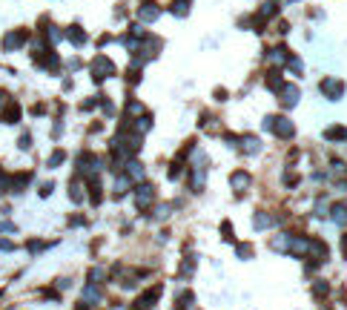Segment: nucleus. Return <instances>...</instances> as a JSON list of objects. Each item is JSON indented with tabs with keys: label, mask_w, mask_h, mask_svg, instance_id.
Instances as JSON below:
<instances>
[{
	"label": "nucleus",
	"mask_w": 347,
	"mask_h": 310,
	"mask_svg": "<svg viewBox=\"0 0 347 310\" xmlns=\"http://www.w3.org/2000/svg\"><path fill=\"white\" fill-rule=\"evenodd\" d=\"M23 43H29V32L26 29H12L3 34V40H0V46H3V52H17Z\"/></svg>",
	"instance_id": "1"
},
{
	"label": "nucleus",
	"mask_w": 347,
	"mask_h": 310,
	"mask_svg": "<svg viewBox=\"0 0 347 310\" xmlns=\"http://www.w3.org/2000/svg\"><path fill=\"white\" fill-rule=\"evenodd\" d=\"M264 129H270L273 135H279V138H293V132H296V126L290 118H267L264 121Z\"/></svg>",
	"instance_id": "2"
},
{
	"label": "nucleus",
	"mask_w": 347,
	"mask_h": 310,
	"mask_svg": "<svg viewBox=\"0 0 347 310\" xmlns=\"http://www.w3.org/2000/svg\"><path fill=\"white\" fill-rule=\"evenodd\" d=\"M89 69H92V78H95V81H106V78H112V75H115V63L109 61L106 55H98Z\"/></svg>",
	"instance_id": "3"
},
{
	"label": "nucleus",
	"mask_w": 347,
	"mask_h": 310,
	"mask_svg": "<svg viewBox=\"0 0 347 310\" xmlns=\"http://www.w3.org/2000/svg\"><path fill=\"white\" fill-rule=\"evenodd\" d=\"M98 170H100V158H98V155H92V153L78 155V172H81V175L92 178V175H98Z\"/></svg>",
	"instance_id": "4"
},
{
	"label": "nucleus",
	"mask_w": 347,
	"mask_h": 310,
	"mask_svg": "<svg viewBox=\"0 0 347 310\" xmlns=\"http://www.w3.org/2000/svg\"><path fill=\"white\" fill-rule=\"evenodd\" d=\"M318 92L324 95V98H330V101H339V98L345 95V81H339V78H324V81L318 84Z\"/></svg>",
	"instance_id": "5"
},
{
	"label": "nucleus",
	"mask_w": 347,
	"mask_h": 310,
	"mask_svg": "<svg viewBox=\"0 0 347 310\" xmlns=\"http://www.w3.org/2000/svg\"><path fill=\"white\" fill-rule=\"evenodd\" d=\"M152 201H155V187H149V184L135 187V207L138 210H147Z\"/></svg>",
	"instance_id": "6"
},
{
	"label": "nucleus",
	"mask_w": 347,
	"mask_h": 310,
	"mask_svg": "<svg viewBox=\"0 0 347 310\" xmlns=\"http://www.w3.org/2000/svg\"><path fill=\"white\" fill-rule=\"evenodd\" d=\"M138 17H141L144 23H152V20H158V17H161V6H158V3H152V0L141 3V6H138Z\"/></svg>",
	"instance_id": "7"
},
{
	"label": "nucleus",
	"mask_w": 347,
	"mask_h": 310,
	"mask_svg": "<svg viewBox=\"0 0 347 310\" xmlns=\"http://www.w3.org/2000/svg\"><path fill=\"white\" fill-rule=\"evenodd\" d=\"M158 296H161V284H155L152 290H147V293H141V299L135 302L138 305V310H152L158 302Z\"/></svg>",
	"instance_id": "8"
},
{
	"label": "nucleus",
	"mask_w": 347,
	"mask_h": 310,
	"mask_svg": "<svg viewBox=\"0 0 347 310\" xmlns=\"http://www.w3.org/2000/svg\"><path fill=\"white\" fill-rule=\"evenodd\" d=\"M279 9H281V0H267L261 9H258V15H255V20L258 23H264V20H270L273 15H279Z\"/></svg>",
	"instance_id": "9"
},
{
	"label": "nucleus",
	"mask_w": 347,
	"mask_h": 310,
	"mask_svg": "<svg viewBox=\"0 0 347 310\" xmlns=\"http://www.w3.org/2000/svg\"><path fill=\"white\" fill-rule=\"evenodd\" d=\"M0 121H3V124H17V121H20V106H17L15 101H9V103L3 106V112H0Z\"/></svg>",
	"instance_id": "10"
},
{
	"label": "nucleus",
	"mask_w": 347,
	"mask_h": 310,
	"mask_svg": "<svg viewBox=\"0 0 347 310\" xmlns=\"http://www.w3.org/2000/svg\"><path fill=\"white\" fill-rule=\"evenodd\" d=\"M279 95H281V106H296L298 103V98H301V92H298V86H281L279 89Z\"/></svg>",
	"instance_id": "11"
},
{
	"label": "nucleus",
	"mask_w": 347,
	"mask_h": 310,
	"mask_svg": "<svg viewBox=\"0 0 347 310\" xmlns=\"http://www.w3.org/2000/svg\"><path fill=\"white\" fill-rule=\"evenodd\" d=\"M230 184H232V189L244 192V189L252 184V175H250V172H244V170H238V172H232V175H230Z\"/></svg>",
	"instance_id": "12"
},
{
	"label": "nucleus",
	"mask_w": 347,
	"mask_h": 310,
	"mask_svg": "<svg viewBox=\"0 0 347 310\" xmlns=\"http://www.w3.org/2000/svg\"><path fill=\"white\" fill-rule=\"evenodd\" d=\"M32 181V172H15L12 178H9V189L12 192H23V187Z\"/></svg>",
	"instance_id": "13"
},
{
	"label": "nucleus",
	"mask_w": 347,
	"mask_h": 310,
	"mask_svg": "<svg viewBox=\"0 0 347 310\" xmlns=\"http://www.w3.org/2000/svg\"><path fill=\"white\" fill-rule=\"evenodd\" d=\"M238 144H241V153H247V155H252V153H258V150H261V141H258V138H252V135L238 138Z\"/></svg>",
	"instance_id": "14"
},
{
	"label": "nucleus",
	"mask_w": 347,
	"mask_h": 310,
	"mask_svg": "<svg viewBox=\"0 0 347 310\" xmlns=\"http://www.w3.org/2000/svg\"><path fill=\"white\" fill-rule=\"evenodd\" d=\"M192 302H195V296L189 290H184V293L175 296V310H192Z\"/></svg>",
	"instance_id": "15"
},
{
	"label": "nucleus",
	"mask_w": 347,
	"mask_h": 310,
	"mask_svg": "<svg viewBox=\"0 0 347 310\" xmlns=\"http://www.w3.org/2000/svg\"><path fill=\"white\" fill-rule=\"evenodd\" d=\"M66 37H69V40H72L75 46H83V43H86V32L81 29V26H69Z\"/></svg>",
	"instance_id": "16"
},
{
	"label": "nucleus",
	"mask_w": 347,
	"mask_h": 310,
	"mask_svg": "<svg viewBox=\"0 0 347 310\" xmlns=\"http://www.w3.org/2000/svg\"><path fill=\"white\" fill-rule=\"evenodd\" d=\"M126 178H129V181H141V178H144V167H141L138 161H129V164H126Z\"/></svg>",
	"instance_id": "17"
},
{
	"label": "nucleus",
	"mask_w": 347,
	"mask_h": 310,
	"mask_svg": "<svg viewBox=\"0 0 347 310\" xmlns=\"http://www.w3.org/2000/svg\"><path fill=\"white\" fill-rule=\"evenodd\" d=\"M267 58H270V63L281 66V63H287L290 55H287V49H284V46H276V49H270V55H267Z\"/></svg>",
	"instance_id": "18"
},
{
	"label": "nucleus",
	"mask_w": 347,
	"mask_h": 310,
	"mask_svg": "<svg viewBox=\"0 0 347 310\" xmlns=\"http://www.w3.org/2000/svg\"><path fill=\"white\" fill-rule=\"evenodd\" d=\"M270 247L279 250V253H287V250H290V233H281V236H276V239L270 241Z\"/></svg>",
	"instance_id": "19"
},
{
	"label": "nucleus",
	"mask_w": 347,
	"mask_h": 310,
	"mask_svg": "<svg viewBox=\"0 0 347 310\" xmlns=\"http://www.w3.org/2000/svg\"><path fill=\"white\" fill-rule=\"evenodd\" d=\"M333 221H336L339 227H345V224H347V201L333 207Z\"/></svg>",
	"instance_id": "20"
},
{
	"label": "nucleus",
	"mask_w": 347,
	"mask_h": 310,
	"mask_svg": "<svg viewBox=\"0 0 347 310\" xmlns=\"http://www.w3.org/2000/svg\"><path fill=\"white\" fill-rule=\"evenodd\" d=\"M69 198H72L75 204H81V201H83V187L78 184V181H72V184H69Z\"/></svg>",
	"instance_id": "21"
},
{
	"label": "nucleus",
	"mask_w": 347,
	"mask_h": 310,
	"mask_svg": "<svg viewBox=\"0 0 347 310\" xmlns=\"http://www.w3.org/2000/svg\"><path fill=\"white\" fill-rule=\"evenodd\" d=\"M273 224V218L267 216V213H255V218H252V227L255 230H264V227H270Z\"/></svg>",
	"instance_id": "22"
},
{
	"label": "nucleus",
	"mask_w": 347,
	"mask_h": 310,
	"mask_svg": "<svg viewBox=\"0 0 347 310\" xmlns=\"http://www.w3.org/2000/svg\"><path fill=\"white\" fill-rule=\"evenodd\" d=\"M169 12H172V15H178V17H184V15H189V0H175Z\"/></svg>",
	"instance_id": "23"
},
{
	"label": "nucleus",
	"mask_w": 347,
	"mask_h": 310,
	"mask_svg": "<svg viewBox=\"0 0 347 310\" xmlns=\"http://www.w3.org/2000/svg\"><path fill=\"white\" fill-rule=\"evenodd\" d=\"M267 86H270L273 92H279V89H281V86H284L281 75H279V72H270V75H267Z\"/></svg>",
	"instance_id": "24"
},
{
	"label": "nucleus",
	"mask_w": 347,
	"mask_h": 310,
	"mask_svg": "<svg viewBox=\"0 0 347 310\" xmlns=\"http://www.w3.org/2000/svg\"><path fill=\"white\" fill-rule=\"evenodd\" d=\"M129 184H132V181H129L126 175H118V178H115V195L121 198V195L126 192V189H129Z\"/></svg>",
	"instance_id": "25"
},
{
	"label": "nucleus",
	"mask_w": 347,
	"mask_h": 310,
	"mask_svg": "<svg viewBox=\"0 0 347 310\" xmlns=\"http://www.w3.org/2000/svg\"><path fill=\"white\" fill-rule=\"evenodd\" d=\"M83 296H86V302H100V287H98V284H89V287H86V290H83Z\"/></svg>",
	"instance_id": "26"
},
{
	"label": "nucleus",
	"mask_w": 347,
	"mask_h": 310,
	"mask_svg": "<svg viewBox=\"0 0 347 310\" xmlns=\"http://www.w3.org/2000/svg\"><path fill=\"white\" fill-rule=\"evenodd\" d=\"M63 161H66V153H63V150H55V153L49 155V167H58Z\"/></svg>",
	"instance_id": "27"
},
{
	"label": "nucleus",
	"mask_w": 347,
	"mask_h": 310,
	"mask_svg": "<svg viewBox=\"0 0 347 310\" xmlns=\"http://www.w3.org/2000/svg\"><path fill=\"white\" fill-rule=\"evenodd\" d=\"M287 63H290V69H293L296 75H301V72H304V63L298 61V58H287Z\"/></svg>",
	"instance_id": "28"
},
{
	"label": "nucleus",
	"mask_w": 347,
	"mask_h": 310,
	"mask_svg": "<svg viewBox=\"0 0 347 310\" xmlns=\"http://www.w3.org/2000/svg\"><path fill=\"white\" fill-rule=\"evenodd\" d=\"M149 126H152V118H149V115H144V118H141V121L135 124V129H138V132H147Z\"/></svg>",
	"instance_id": "29"
},
{
	"label": "nucleus",
	"mask_w": 347,
	"mask_h": 310,
	"mask_svg": "<svg viewBox=\"0 0 347 310\" xmlns=\"http://www.w3.org/2000/svg\"><path fill=\"white\" fill-rule=\"evenodd\" d=\"M327 290H330V287H327V281H321V279L315 281V287H313L315 296H327Z\"/></svg>",
	"instance_id": "30"
},
{
	"label": "nucleus",
	"mask_w": 347,
	"mask_h": 310,
	"mask_svg": "<svg viewBox=\"0 0 347 310\" xmlns=\"http://www.w3.org/2000/svg\"><path fill=\"white\" fill-rule=\"evenodd\" d=\"M46 37H49L52 43H58V40H61L63 34H61V32H58V26H49V29H46Z\"/></svg>",
	"instance_id": "31"
},
{
	"label": "nucleus",
	"mask_w": 347,
	"mask_h": 310,
	"mask_svg": "<svg viewBox=\"0 0 347 310\" xmlns=\"http://www.w3.org/2000/svg\"><path fill=\"white\" fill-rule=\"evenodd\" d=\"M17 147H20V150H32V135H20Z\"/></svg>",
	"instance_id": "32"
},
{
	"label": "nucleus",
	"mask_w": 347,
	"mask_h": 310,
	"mask_svg": "<svg viewBox=\"0 0 347 310\" xmlns=\"http://www.w3.org/2000/svg\"><path fill=\"white\" fill-rule=\"evenodd\" d=\"M126 112H132V115H135V112H144V106H141L138 101H129V103H126Z\"/></svg>",
	"instance_id": "33"
},
{
	"label": "nucleus",
	"mask_w": 347,
	"mask_h": 310,
	"mask_svg": "<svg viewBox=\"0 0 347 310\" xmlns=\"http://www.w3.org/2000/svg\"><path fill=\"white\" fill-rule=\"evenodd\" d=\"M250 253H252V247H250V244H238V256H241V258H247Z\"/></svg>",
	"instance_id": "34"
},
{
	"label": "nucleus",
	"mask_w": 347,
	"mask_h": 310,
	"mask_svg": "<svg viewBox=\"0 0 347 310\" xmlns=\"http://www.w3.org/2000/svg\"><path fill=\"white\" fill-rule=\"evenodd\" d=\"M52 189H55V184H43V187H40V195H43V198H46V195H49V192H52Z\"/></svg>",
	"instance_id": "35"
},
{
	"label": "nucleus",
	"mask_w": 347,
	"mask_h": 310,
	"mask_svg": "<svg viewBox=\"0 0 347 310\" xmlns=\"http://www.w3.org/2000/svg\"><path fill=\"white\" fill-rule=\"evenodd\" d=\"M0 250H15V244L12 241H0Z\"/></svg>",
	"instance_id": "36"
},
{
	"label": "nucleus",
	"mask_w": 347,
	"mask_h": 310,
	"mask_svg": "<svg viewBox=\"0 0 347 310\" xmlns=\"http://www.w3.org/2000/svg\"><path fill=\"white\" fill-rule=\"evenodd\" d=\"M342 253H345V256H347V236H345V239H342Z\"/></svg>",
	"instance_id": "37"
}]
</instances>
